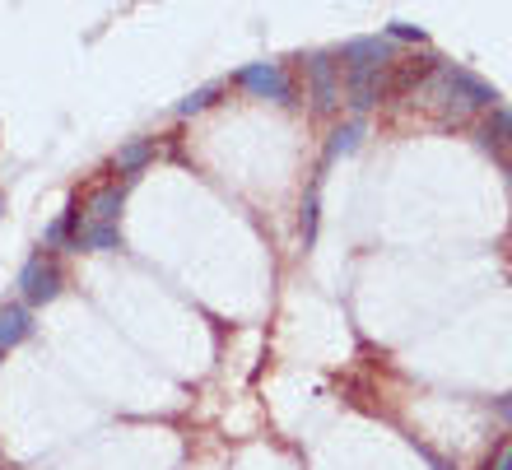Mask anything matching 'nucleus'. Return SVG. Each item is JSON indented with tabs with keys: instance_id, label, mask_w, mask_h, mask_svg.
I'll return each instance as SVG.
<instances>
[{
	"instance_id": "6",
	"label": "nucleus",
	"mask_w": 512,
	"mask_h": 470,
	"mask_svg": "<svg viewBox=\"0 0 512 470\" xmlns=\"http://www.w3.org/2000/svg\"><path fill=\"white\" fill-rule=\"evenodd\" d=\"M238 84L252 89L256 98H275V103H294V84L284 75L280 61H252V66L238 70Z\"/></svg>"
},
{
	"instance_id": "14",
	"label": "nucleus",
	"mask_w": 512,
	"mask_h": 470,
	"mask_svg": "<svg viewBox=\"0 0 512 470\" xmlns=\"http://www.w3.org/2000/svg\"><path fill=\"white\" fill-rule=\"evenodd\" d=\"M382 38H396V42H424V28H415V24H401V19H391L387 24V33H382Z\"/></svg>"
},
{
	"instance_id": "15",
	"label": "nucleus",
	"mask_w": 512,
	"mask_h": 470,
	"mask_svg": "<svg viewBox=\"0 0 512 470\" xmlns=\"http://www.w3.org/2000/svg\"><path fill=\"white\" fill-rule=\"evenodd\" d=\"M66 242V219H52L47 224V247H61Z\"/></svg>"
},
{
	"instance_id": "3",
	"label": "nucleus",
	"mask_w": 512,
	"mask_h": 470,
	"mask_svg": "<svg viewBox=\"0 0 512 470\" xmlns=\"http://www.w3.org/2000/svg\"><path fill=\"white\" fill-rule=\"evenodd\" d=\"M19 294H24V308H42L61 294V266H56L52 252L28 256V266L19 270Z\"/></svg>"
},
{
	"instance_id": "4",
	"label": "nucleus",
	"mask_w": 512,
	"mask_h": 470,
	"mask_svg": "<svg viewBox=\"0 0 512 470\" xmlns=\"http://www.w3.org/2000/svg\"><path fill=\"white\" fill-rule=\"evenodd\" d=\"M438 61H443V56H433V52L396 56L387 70V80H382V98H405V94H415V89H424V84L433 80Z\"/></svg>"
},
{
	"instance_id": "12",
	"label": "nucleus",
	"mask_w": 512,
	"mask_h": 470,
	"mask_svg": "<svg viewBox=\"0 0 512 470\" xmlns=\"http://www.w3.org/2000/svg\"><path fill=\"white\" fill-rule=\"evenodd\" d=\"M359 145H364V121L354 117L350 126H340V131L331 135V149H326V154H331V159H340V154H354Z\"/></svg>"
},
{
	"instance_id": "1",
	"label": "nucleus",
	"mask_w": 512,
	"mask_h": 470,
	"mask_svg": "<svg viewBox=\"0 0 512 470\" xmlns=\"http://www.w3.org/2000/svg\"><path fill=\"white\" fill-rule=\"evenodd\" d=\"M391 61H396V52L387 38H354L340 47V84H345V98H350L359 121L373 103H382V80H387Z\"/></svg>"
},
{
	"instance_id": "7",
	"label": "nucleus",
	"mask_w": 512,
	"mask_h": 470,
	"mask_svg": "<svg viewBox=\"0 0 512 470\" xmlns=\"http://www.w3.org/2000/svg\"><path fill=\"white\" fill-rule=\"evenodd\" d=\"M122 201H126V187H117V182H108V187L89 191V196H80V229H89V224H103V229H117V219H122ZM75 229V233H80ZM70 233V238H75Z\"/></svg>"
},
{
	"instance_id": "20",
	"label": "nucleus",
	"mask_w": 512,
	"mask_h": 470,
	"mask_svg": "<svg viewBox=\"0 0 512 470\" xmlns=\"http://www.w3.org/2000/svg\"><path fill=\"white\" fill-rule=\"evenodd\" d=\"M0 215H5V205H0Z\"/></svg>"
},
{
	"instance_id": "11",
	"label": "nucleus",
	"mask_w": 512,
	"mask_h": 470,
	"mask_svg": "<svg viewBox=\"0 0 512 470\" xmlns=\"http://www.w3.org/2000/svg\"><path fill=\"white\" fill-rule=\"evenodd\" d=\"M317 219H322V177H312V187L308 196H303V247H312L317 242Z\"/></svg>"
},
{
	"instance_id": "9",
	"label": "nucleus",
	"mask_w": 512,
	"mask_h": 470,
	"mask_svg": "<svg viewBox=\"0 0 512 470\" xmlns=\"http://www.w3.org/2000/svg\"><path fill=\"white\" fill-rule=\"evenodd\" d=\"M33 336V312L24 303H5L0 308V350H14V345H24Z\"/></svg>"
},
{
	"instance_id": "18",
	"label": "nucleus",
	"mask_w": 512,
	"mask_h": 470,
	"mask_svg": "<svg viewBox=\"0 0 512 470\" xmlns=\"http://www.w3.org/2000/svg\"><path fill=\"white\" fill-rule=\"evenodd\" d=\"M499 415H503V419H508V424H512V396H508V401H499Z\"/></svg>"
},
{
	"instance_id": "10",
	"label": "nucleus",
	"mask_w": 512,
	"mask_h": 470,
	"mask_svg": "<svg viewBox=\"0 0 512 470\" xmlns=\"http://www.w3.org/2000/svg\"><path fill=\"white\" fill-rule=\"evenodd\" d=\"M154 154H159V145H154V135H145V140H131V145L117 149V173L135 177L149 159H154Z\"/></svg>"
},
{
	"instance_id": "8",
	"label": "nucleus",
	"mask_w": 512,
	"mask_h": 470,
	"mask_svg": "<svg viewBox=\"0 0 512 470\" xmlns=\"http://www.w3.org/2000/svg\"><path fill=\"white\" fill-rule=\"evenodd\" d=\"M475 140H480V149H489L494 159H503L512 149V108H489V117L475 126Z\"/></svg>"
},
{
	"instance_id": "16",
	"label": "nucleus",
	"mask_w": 512,
	"mask_h": 470,
	"mask_svg": "<svg viewBox=\"0 0 512 470\" xmlns=\"http://www.w3.org/2000/svg\"><path fill=\"white\" fill-rule=\"evenodd\" d=\"M489 470H512V443H508V447H503V457H499V461H494V466H489Z\"/></svg>"
},
{
	"instance_id": "17",
	"label": "nucleus",
	"mask_w": 512,
	"mask_h": 470,
	"mask_svg": "<svg viewBox=\"0 0 512 470\" xmlns=\"http://www.w3.org/2000/svg\"><path fill=\"white\" fill-rule=\"evenodd\" d=\"M419 452H424V461H429V466H433V470H452V466H447V461H443V457H433L429 447H419Z\"/></svg>"
},
{
	"instance_id": "5",
	"label": "nucleus",
	"mask_w": 512,
	"mask_h": 470,
	"mask_svg": "<svg viewBox=\"0 0 512 470\" xmlns=\"http://www.w3.org/2000/svg\"><path fill=\"white\" fill-rule=\"evenodd\" d=\"M303 80H308V98L317 112H336L340 103V66L326 52L303 56Z\"/></svg>"
},
{
	"instance_id": "2",
	"label": "nucleus",
	"mask_w": 512,
	"mask_h": 470,
	"mask_svg": "<svg viewBox=\"0 0 512 470\" xmlns=\"http://www.w3.org/2000/svg\"><path fill=\"white\" fill-rule=\"evenodd\" d=\"M424 94H429V103H438L443 112H452V117L499 108V89H494L489 80H480L475 70L452 66V61H438L433 80L424 84Z\"/></svg>"
},
{
	"instance_id": "19",
	"label": "nucleus",
	"mask_w": 512,
	"mask_h": 470,
	"mask_svg": "<svg viewBox=\"0 0 512 470\" xmlns=\"http://www.w3.org/2000/svg\"><path fill=\"white\" fill-rule=\"evenodd\" d=\"M499 163H503V173H508V182H512V149H508V154H503Z\"/></svg>"
},
{
	"instance_id": "13",
	"label": "nucleus",
	"mask_w": 512,
	"mask_h": 470,
	"mask_svg": "<svg viewBox=\"0 0 512 470\" xmlns=\"http://www.w3.org/2000/svg\"><path fill=\"white\" fill-rule=\"evenodd\" d=\"M224 89H229V84H205V89H196L191 98H182V103H177V117H196V112H205L210 103H219V94H224Z\"/></svg>"
}]
</instances>
